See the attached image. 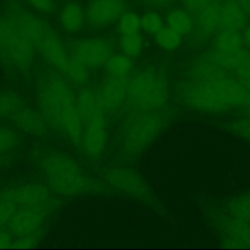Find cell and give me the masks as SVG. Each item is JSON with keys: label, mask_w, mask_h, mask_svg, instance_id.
<instances>
[{"label": "cell", "mask_w": 250, "mask_h": 250, "mask_svg": "<svg viewBox=\"0 0 250 250\" xmlns=\"http://www.w3.org/2000/svg\"><path fill=\"white\" fill-rule=\"evenodd\" d=\"M154 37L157 45L166 51L176 50L182 43V35L168 26H163Z\"/></svg>", "instance_id": "obj_30"}, {"label": "cell", "mask_w": 250, "mask_h": 250, "mask_svg": "<svg viewBox=\"0 0 250 250\" xmlns=\"http://www.w3.org/2000/svg\"><path fill=\"white\" fill-rule=\"evenodd\" d=\"M25 103L21 97L11 90L0 92V120L12 119Z\"/></svg>", "instance_id": "obj_27"}, {"label": "cell", "mask_w": 250, "mask_h": 250, "mask_svg": "<svg viewBox=\"0 0 250 250\" xmlns=\"http://www.w3.org/2000/svg\"><path fill=\"white\" fill-rule=\"evenodd\" d=\"M103 178L105 184L121 193L129 195L135 200L156 209L159 202L145 179L135 170L114 166L104 172Z\"/></svg>", "instance_id": "obj_7"}, {"label": "cell", "mask_w": 250, "mask_h": 250, "mask_svg": "<svg viewBox=\"0 0 250 250\" xmlns=\"http://www.w3.org/2000/svg\"><path fill=\"white\" fill-rule=\"evenodd\" d=\"M119 46L123 54L130 58L140 56L144 48V40L139 32L122 34L119 38Z\"/></svg>", "instance_id": "obj_29"}, {"label": "cell", "mask_w": 250, "mask_h": 250, "mask_svg": "<svg viewBox=\"0 0 250 250\" xmlns=\"http://www.w3.org/2000/svg\"><path fill=\"white\" fill-rule=\"evenodd\" d=\"M128 77L107 75L97 92L104 112H113L119 109L127 99Z\"/></svg>", "instance_id": "obj_14"}, {"label": "cell", "mask_w": 250, "mask_h": 250, "mask_svg": "<svg viewBox=\"0 0 250 250\" xmlns=\"http://www.w3.org/2000/svg\"><path fill=\"white\" fill-rule=\"evenodd\" d=\"M218 227L221 232L225 234L223 243L226 247H250V224L228 214L219 218Z\"/></svg>", "instance_id": "obj_16"}, {"label": "cell", "mask_w": 250, "mask_h": 250, "mask_svg": "<svg viewBox=\"0 0 250 250\" xmlns=\"http://www.w3.org/2000/svg\"><path fill=\"white\" fill-rule=\"evenodd\" d=\"M177 0H144L146 5L151 7H157V8H165L170 5H172Z\"/></svg>", "instance_id": "obj_42"}, {"label": "cell", "mask_w": 250, "mask_h": 250, "mask_svg": "<svg viewBox=\"0 0 250 250\" xmlns=\"http://www.w3.org/2000/svg\"><path fill=\"white\" fill-rule=\"evenodd\" d=\"M62 73H64L71 81L79 85H83L89 80V68L71 56Z\"/></svg>", "instance_id": "obj_31"}, {"label": "cell", "mask_w": 250, "mask_h": 250, "mask_svg": "<svg viewBox=\"0 0 250 250\" xmlns=\"http://www.w3.org/2000/svg\"><path fill=\"white\" fill-rule=\"evenodd\" d=\"M39 166L48 187L59 195L78 196L101 192L104 188L101 183L89 177L80 164L65 152H47L41 157Z\"/></svg>", "instance_id": "obj_2"}, {"label": "cell", "mask_w": 250, "mask_h": 250, "mask_svg": "<svg viewBox=\"0 0 250 250\" xmlns=\"http://www.w3.org/2000/svg\"><path fill=\"white\" fill-rule=\"evenodd\" d=\"M40 233L41 232L28 234V235L15 236V238H13L11 248H19V249L33 248L38 244L40 240Z\"/></svg>", "instance_id": "obj_39"}, {"label": "cell", "mask_w": 250, "mask_h": 250, "mask_svg": "<svg viewBox=\"0 0 250 250\" xmlns=\"http://www.w3.org/2000/svg\"><path fill=\"white\" fill-rule=\"evenodd\" d=\"M78 110L81 114L82 119H87L95 114L104 112L97 92L92 89L85 88L77 96Z\"/></svg>", "instance_id": "obj_24"}, {"label": "cell", "mask_w": 250, "mask_h": 250, "mask_svg": "<svg viewBox=\"0 0 250 250\" xmlns=\"http://www.w3.org/2000/svg\"><path fill=\"white\" fill-rule=\"evenodd\" d=\"M0 196L14 202L19 208L53 206L55 203L49 188L40 183H24L6 188L0 192Z\"/></svg>", "instance_id": "obj_10"}, {"label": "cell", "mask_w": 250, "mask_h": 250, "mask_svg": "<svg viewBox=\"0 0 250 250\" xmlns=\"http://www.w3.org/2000/svg\"><path fill=\"white\" fill-rule=\"evenodd\" d=\"M19 207L12 201L0 196V229L8 226Z\"/></svg>", "instance_id": "obj_38"}, {"label": "cell", "mask_w": 250, "mask_h": 250, "mask_svg": "<svg viewBox=\"0 0 250 250\" xmlns=\"http://www.w3.org/2000/svg\"><path fill=\"white\" fill-rule=\"evenodd\" d=\"M212 0H183L185 6L192 12H198L201 8L207 5Z\"/></svg>", "instance_id": "obj_40"}, {"label": "cell", "mask_w": 250, "mask_h": 250, "mask_svg": "<svg viewBox=\"0 0 250 250\" xmlns=\"http://www.w3.org/2000/svg\"><path fill=\"white\" fill-rule=\"evenodd\" d=\"M243 109H244V110H243L244 115L250 118V106H249V107H246V108H243Z\"/></svg>", "instance_id": "obj_45"}, {"label": "cell", "mask_w": 250, "mask_h": 250, "mask_svg": "<svg viewBox=\"0 0 250 250\" xmlns=\"http://www.w3.org/2000/svg\"><path fill=\"white\" fill-rule=\"evenodd\" d=\"M176 95L184 105L200 112L216 114L229 109L213 81H181L176 86Z\"/></svg>", "instance_id": "obj_6"}, {"label": "cell", "mask_w": 250, "mask_h": 250, "mask_svg": "<svg viewBox=\"0 0 250 250\" xmlns=\"http://www.w3.org/2000/svg\"><path fill=\"white\" fill-rule=\"evenodd\" d=\"M36 48L23 32L7 17L0 14V61L16 73L25 74L33 66Z\"/></svg>", "instance_id": "obj_4"}, {"label": "cell", "mask_w": 250, "mask_h": 250, "mask_svg": "<svg viewBox=\"0 0 250 250\" xmlns=\"http://www.w3.org/2000/svg\"><path fill=\"white\" fill-rule=\"evenodd\" d=\"M11 120L20 130L30 135L42 136L47 133L49 128V125L41 111H38L25 104Z\"/></svg>", "instance_id": "obj_18"}, {"label": "cell", "mask_w": 250, "mask_h": 250, "mask_svg": "<svg viewBox=\"0 0 250 250\" xmlns=\"http://www.w3.org/2000/svg\"><path fill=\"white\" fill-rule=\"evenodd\" d=\"M36 95L49 127L81 149L83 119L78 110L77 96L67 81L57 72H46L38 79Z\"/></svg>", "instance_id": "obj_1"}, {"label": "cell", "mask_w": 250, "mask_h": 250, "mask_svg": "<svg viewBox=\"0 0 250 250\" xmlns=\"http://www.w3.org/2000/svg\"><path fill=\"white\" fill-rule=\"evenodd\" d=\"M43 59L53 67L63 72L70 59L67 46L54 29L36 48Z\"/></svg>", "instance_id": "obj_17"}, {"label": "cell", "mask_w": 250, "mask_h": 250, "mask_svg": "<svg viewBox=\"0 0 250 250\" xmlns=\"http://www.w3.org/2000/svg\"><path fill=\"white\" fill-rule=\"evenodd\" d=\"M117 27L121 34L139 32L141 29V17L134 12H123L117 20Z\"/></svg>", "instance_id": "obj_32"}, {"label": "cell", "mask_w": 250, "mask_h": 250, "mask_svg": "<svg viewBox=\"0 0 250 250\" xmlns=\"http://www.w3.org/2000/svg\"><path fill=\"white\" fill-rule=\"evenodd\" d=\"M3 13L37 48L54 28L42 16L28 9L21 0H6Z\"/></svg>", "instance_id": "obj_8"}, {"label": "cell", "mask_w": 250, "mask_h": 250, "mask_svg": "<svg viewBox=\"0 0 250 250\" xmlns=\"http://www.w3.org/2000/svg\"><path fill=\"white\" fill-rule=\"evenodd\" d=\"M225 75V70L215 62L211 54L198 57L188 68V79L212 82Z\"/></svg>", "instance_id": "obj_20"}, {"label": "cell", "mask_w": 250, "mask_h": 250, "mask_svg": "<svg viewBox=\"0 0 250 250\" xmlns=\"http://www.w3.org/2000/svg\"><path fill=\"white\" fill-rule=\"evenodd\" d=\"M166 23L168 27L181 35L189 33L193 26V21L189 13L181 8L173 9L167 14Z\"/></svg>", "instance_id": "obj_25"}, {"label": "cell", "mask_w": 250, "mask_h": 250, "mask_svg": "<svg viewBox=\"0 0 250 250\" xmlns=\"http://www.w3.org/2000/svg\"><path fill=\"white\" fill-rule=\"evenodd\" d=\"M53 206L21 207L14 214L8 227L14 236L34 234L41 231Z\"/></svg>", "instance_id": "obj_12"}, {"label": "cell", "mask_w": 250, "mask_h": 250, "mask_svg": "<svg viewBox=\"0 0 250 250\" xmlns=\"http://www.w3.org/2000/svg\"><path fill=\"white\" fill-rule=\"evenodd\" d=\"M20 142L18 134L0 122V156L12 151Z\"/></svg>", "instance_id": "obj_33"}, {"label": "cell", "mask_w": 250, "mask_h": 250, "mask_svg": "<svg viewBox=\"0 0 250 250\" xmlns=\"http://www.w3.org/2000/svg\"><path fill=\"white\" fill-rule=\"evenodd\" d=\"M235 1L242 8V10L247 14V16H250V0H235Z\"/></svg>", "instance_id": "obj_44"}, {"label": "cell", "mask_w": 250, "mask_h": 250, "mask_svg": "<svg viewBox=\"0 0 250 250\" xmlns=\"http://www.w3.org/2000/svg\"><path fill=\"white\" fill-rule=\"evenodd\" d=\"M229 216L250 224V193L237 195L227 204Z\"/></svg>", "instance_id": "obj_28"}, {"label": "cell", "mask_w": 250, "mask_h": 250, "mask_svg": "<svg viewBox=\"0 0 250 250\" xmlns=\"http://www.w3.org/2000/svg\"><path fill=\"white\" fill-rule=\"evenodd\" d=\"M68 48L69 55L81 62L88 68L104 65L113 54L111 43L102 37H88L72 42Z\"/></svg>", "instance_id": "obj_9"}, {"label": "cell", "mask_w": 250, "mask_h": 250, "mask_svg": "<svg viewBox=\"0 0 250 250\" xmlns=\"http://www.w3.org/2000/svg\"><path fill=\"white\" fill-rule=\"evenodd\" d=\"M107 75L116 77H128L133 70L134 62L132 58L125 54H112L104 63Z\"/></svg>", "instance_id": "obj_26"}, {"label": "cell", "mask_w": 250, "mask_h": 250, "mask_svg": "<svg viewBox=\"0 0 250 250\" xmlns=\"http://www.w3.org/2000/svg\"><path fill=\"white\" fill-rule=\"evenodd\" d=\"M86 22L94 28H104L117 21L125 10V0H88Z\"/></svg>", "instance_id": "obj_13"}, {"label": "cell", "mask_w": 250, "mask_h": 250, "mask_svg": "<svg viewBox=\"0 0 250 250\" xmlns=\"http://www.w3.org/2000/svg\"><path fill=\"white\" fill-rule=\"evenodd\" d=\"M128 114L120 126V150L126 160L142 155L168 124L163 109H140Z\"/></svg>", "instance_id": "obj_3"}, {"label": "cell", "mask_w": 250, "mask_h": 250, "mask_svg": "<svg viewBox=\"0 0 250 250\" xmlns=\"http://www.w3.org/2000/svg\"><path fill=\"white\" fill-rule=\"evenodd\" d=\"M213 82L229 109L250 106V91L237 78L225 74Z\"/></svg>", "instance_id": "obj_15"}, {"label": "cell", "mask_w": 250, "mask_h": 250, "mask_svg": "<svg viewBox=\"0 0 250 250\" xmlns=\"http://www.w3.org/2000/svg\"><path fill=\"white\" fill-rule=\"evenodd\" d=\"M248 16L235 0H226L221 4L219 28L240 30L245 27Z\"/></svg>", "instance_id": "obj_21"}, {"label": "cell", "mask_w": 250, "mask_h": 250, "mask_svg": "<svg viewBox=\"0 0 250 250\" xmlns=\"http://www.w3.org/2000/svg\"><path fill=\"white\" fill-rule=\"evenodd\" d=\"M28 9L40 16H49L56 12V0H21Z\"/></svg>", "instance_id": "obj_34"}, {"label": "cell", "mask_w": 250, "mask_h": 250, "mask_svg": "<svg viewBox=\"0 0 250 250\" xmlns=\"http://www.w3.org/2000/svg\"><path fill=\"white\" fill-rule=\"evenodd\" d=\"M221 3L212 0L197 12V27L202 35L213 34L220 26Z\"/></svg>", "instance_id": "obj_22"}, {"label": "cell", "mask_w": 250, "mask_h": 250, "mask_svg": "<svg viewBox=\"0 0 250 250\" xmlns=\"http://www.w3.org/2000/svg\"><path fill=\"white\" fill-rule=\"evenodd\" d=\"M107 142V123L104 112H100L83 120L81 149L91 158H99Z\"/></svg>", "instance_id": "obj_11"}, {"label": "cell", "mask_w": 250, "mask_h": 250, "mask_svg": "<svg viewBox=\"0 0 250 250\" xmlns=\"http://www.w3.org/2000/svg\"><path fill=\"white\" fill-rule=\"evenodd\" d=\"M12 241L13 235L10 230L8 231L5 229H0V249L11 248Z\"/></svg>", "instance_id": "obj_41"}, {"label": "cell", "mask_w": 250, "mask_h": 250, "mask_svg": "<svg viewBox=\"0 0 250 250\" xmlns=\"http://www.w3.org/2000/svg\"><path fill=\"white\" fill-rule=\"evenodd\" d=\"M243 40L239 30L222 28L215 38V51L231 53L242 48Z\"/></svg>", "instance_id": "obj_23"}, {"label": "cell", "mask_w": 250, "mask_h": 250, "mask_svg": "<svg viewBox=\"0 0 250 250\" xmlns=\"http://www.w3.org/2000/svg\"><path fill=\"white\" fill-rule=\"evenodd\" d=\"M241 35H242L243 44H245L248 48H250V24H248L247 26L245 25Z\"/></svg>", "instance_id": "obj_43"}, {"label": "cell", "mask_w": 250, "mask_h": 250, "mask_svg": "<svg viewBox=\"0 0 250 250\" xmlns=\"http://www.w3.org/2000/svg\"><path fill=\"white\" fill-rule=\"evenodd\" d=\"M61 28L70 34L79 32L86 23L85 8L77 1L65 2L58 12Z\"/></svg>", "instance_id": "obj_19"}, {"label": "cell", "mask_w": 250, "mask_h": 250, "mask_svg": "<svg viewBox=\"0 0 250 250\" xmlns=\"http://www.w3.org/2000/svg\"><path fill=\"white\" fill-rule=\"evenodd\" d=\"M163 26V19L155 12H147L141 17V28L148 34L154 35Z\"/></svg>", "instance_id": "obj_36"}, {"label": "cell", "mask_w": 250, "mask_h": 250, "mask_svg": "<svg viewBox=\"0 0 250 250\" xmlns=\"http://www.w3.org/2000/svg\"><path fill=\"white\" fill-rule=\"evenodd\" d=\"M229 130L238 138L250 143V118L247 116L239 117L229 124Z\"/></svg>", "instance_id": "obj_37"}, {"label": "cell", "mask_w": 250, "mask_h": 250, "mask_svg": "<svg viewBox=\"0 0 250 250\" xmlns=\"http://www.w3.org/2000/svg\"><path fill=\"white\" fill-rule=\"evenodd\" d=\"M236 74L237 79L250 91V51L245 50L243 51L242 57L233 70Z\"/></svg>", "instance_id": "obj_35"}, {"label": "cell", "mask_w": 250, "mask_h": 250, "mask_svg": "<svg viewBox=\"0 0 250 250\" xmlns=\"http://www.w3.org/2000/svg\"><path fill=\"white\" fill-rule=\"evenodd\" d=\"M127 100L140 109H163L169 100V84L158 69L149 67L128 78Z\"/></svg>", "instance_id": "obj_5"}]
</instances>
